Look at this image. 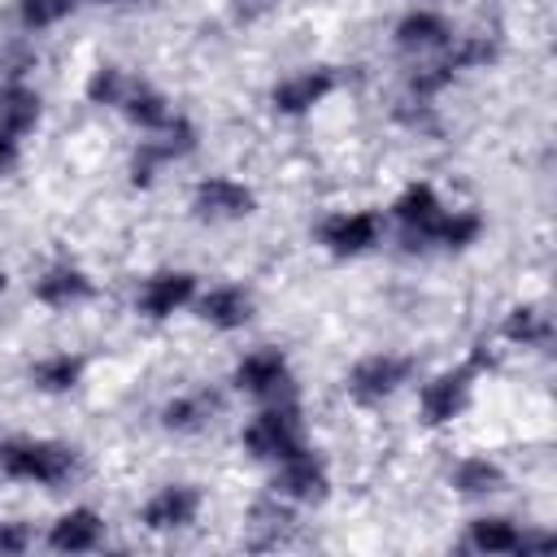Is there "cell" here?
I'll list each match as a JSON object with an SVG mask.
<instances>
[{"label":"cell","instance_id":"obj_1","mask_svg":"<svg viewBox=\"0 0 557 557\" xmlns=\"http://www.w3.org/2000/svg\"><path fill=\"white\" fill-rule=\"evenodd\" d=\"M78 470H83V453L70 440H57V435H9V440H0V479L4 483L57 492L70 479H78Z\"/></svg>","mask_w":557,"mask_h":557},{"label":"cell","instance_id":"obj_2","mask_svg":"<svg viewBox=\"0 0 557 557\" xmlns=\"http://www.w3.org/2000/svg\"><path fill=\"white\" fill-rule=\"evenodd\" d=\"M496 361H500V357H496V348H492V344H474L457 366L435 370V374L418 387V426H426V431L453 426V422L470 409L479 379H483V374H492V370H496Z\"/></svg>","mask_w":557,"mask_h":557},{"label":"cell","instance_id":"obj_3","mask_svg":"<svg viewBox=\"0 0 557 557\" xmlns=\"http://www.w3.org/2000/svg\"><path fill=\"white\" fill-rule=\"evenodd\" d=\"M239 448L252 461H261V466H278V461L305 453L309 448V426H305L300 405L292 396H278V400L257 405V413L239 431Z\"/></svg>","mask_w":557,"mask_h":557},{"label":"cell","instance_id":"obj_4","mask_svg":"<svg viewBox=\"0 0 557 557\" xmlns=\"http://www.w3.org/2000/svg\"><path fill=\"white\" fill-rule=\"evenodd\" d=\"M418 374V361L409 352H396V348H374V352H361L348 370H344V396L361 409H374L383 400H392L396 392H405Z\"/></svg>","mask_w":557,"mask_h":557},{"label":"cell","instance_id":"obj_5","mask_svg":"<svg viewBox=\"0 0 557 557\" xmlns=\"http://www.w3.org/2000/svg\"><path fill=\"white\" fill-rule=\"evenodd\" d=\"M387 235V218L379 209H331L313 226V244L335 261H357L374 252Z\"/></svg>","mask_w":557,"mask_h":557},{"label":"cell","instance_id":"obj_6","mask_svg":"<svg viewBox=\"0 0 557 557\" xmlns=\"http://www.w3.org/2000/svg\"><path fill=\"white\" fill-rule=\"evenodd\" d=\"M187 209H191L196 222H209V226L244 222V218L257 213V187L235 178V174H205V178L191 183Z\"/></svg>","mask_w":557,"mask_h":557},{"label":"cell","instance_id":"obj_7","mask_svg":"<svg viewBox=\"0 0 557 557\" xmlns=\"http://www.w3.org/2000/svg\"><path fill=\"white\" fill-rule=\"evenodd\" d=\"M231 387L257 405L292 396V357L274 344H257L231 366Z\"/></svg>","mask_w":557,"mask_h":557},{"label":"cell","instance_id":"obj_8","mask_svg":"<svg viewBox=\"0 0 557 557\" xmlns=\"http://www.w3.org/2000/svg\"><path fill=\"white\" fill-rule=\"evenodd\" d=\"M339 91V70L335 65H300L283 74L270 87V113L274 117H309L318 104H326Z\"/></svg>","mask_w":557,"mask_h":557},{"label":"cell","instance_id":"obj_9","mask_svg":"<svg viewBox=\"0 0 557 557\" xmlns=\"http://www.w3.org/2000/svg\"><path fill=\"white\" fill-rule=\"evenodd\" d=\"M200 292V274L187 270V265H161L152 274H144L139 292H135V313L144 322H170L174 313L191 309Z\"/></svg>","mask_w":557,"mask_h":557},{"label":"cell","instance_id":"obj_10","mask_svg":"<svg viewBox=\"0 0 557 557\" xmlns=\"http://www.w3.org/2000/svg\"><path fill=\"white\" fill-rule=\"evenodd\" d=\"M270 496L283 500L287 509H309V505H322L331 496V466L318 457V448L309 444L305 453L287 457L274 466V479H270Z\"/></svg>","mask_w":557,"mask_h":557},{"label":"cell","instance_id":"obj_11","mask_svg":"<svg viewBox=\"0 0 557 557\" xmlns=\"http://www.w3.org/2000/svg\"><path fill=\"white\" fill-rule=\"evenodd\" d=\"M96 278L91 270H83L78 261L61 257V261H48L35 278H30V300L39 309H52V313H70V309H83L96 300Z\"/></svg>","mask_w":557,"mask_h":557},{"label":"cell","instance_id":"obj_12","mask_svg":"<svg viewBox=\"0 0 557 557\" xmlns=\"http://www.w3.org/2000/svg\"><path fill=\"white\" fill-rule=\"evenodd\" d=\"M205 509V492L196 483H161L144 505H139V527L152 535H178L187 527L200 522Z\"/></svg>","mask_w":557,"mask_h":557},{"label":"cell","instance_id":"obj_13","mask_svg":"<svg viewBox=\"0 0 557 557\" xmlns=\"http://www.w3.org/2000/svg\"><path fill=\"white\" fill-rule=\"evenodd\" d=\"M444 213V196H440V187L431 183V178H413V183H405L396 196H392V205H387V222H396L400 226V235H405V248L409 252H418L422 244H426V231H431V222ZM426 252V248H422Z\"/></svg>","mask_w":557,"mask_h":557},{"label":"cell","instance_id":"obj_14","mask_svg":"<svg viewBox=\"0 0 557 557\" xmlns=\"http://www.w3.org/2000/svg\"><path fill=\"white\" fill-rule=\"evenodd\" d=\"M453 35H457V26H453L448 13L431 9V4H413V9H405V13L396 17V26H392V48L405 52V57H413V61H422V57L444 52V48L453 44Z\"/></svg>","mask_w":557,"mask_h":557},{"label":"cell","instance_id":"obj_15","mask_svg":"<svg viewBox=\"0 0 557 557\" xmlns=\"http://www.w3.org/2000/svg\"><path fill=\"white\" fill-rule=\"evenodd\" d=\"M191 313H196L200 326H209V331H218V335H235V331H244V326L252 322L257 296H252L244 283H209V287L196 292Z\"/></svg>","mask_w":557,"mask_h":557},{"label":"cell","instance_id":"obj_16","mask_svg":"<svg viewBox=\"0 0 557 557\" xmlns=\"http://www.w3.org/2000/svg\"><path fill=\"white\" fill-rule=\"evenodd\" d=\"M104 513L96 509V505H70V509H61L52 522H48V531H44V544L52 548V553H61V557H74V553H96L100 544H104Z\"/></svg>","mask_w":557,"mask_h":557},{"label":"cell","instance_id":"obj_17","mask_svg":"<svg viewBox=\"0 0 557 557\" xmlns=\"http://www.w3.org/2000/svg\"><path fill=\"white\" fill-rule=\"evenodd\" d=\"M83 374H87V357L74 348H52L26 366V383L39 396H70L83 383Z\"/></svg>","mask_w":557,"mask_h":557},{"label":"cell","instance_id":"obj_18","mask_svg":"<svg viewBox=\"0 0 557 557\" xmlns=\"http://www.w3.org/2000/svg\"><path fill=\"white\" fill-rule=\"evenodd\" d=\"M117 113L126 117V126H135L139 135H157V131H165L170 122H174V100L161 91V87H152V83H131L126 87V96H122V104H117Z\"/></svg>","mask_w":557,"mask_h":557},{"label":"cell","instance_id":"obj_19","mask_svg":"<svg viewBox=\"0 0 557 557\" xmlns=\"http://www.w3.org/2000/svg\"><path fill=\"white\" fill-rule=\"evenodd\" d=\"M44 122V96L26 78H4L0 83V131L13 139L35 135Z\"/></svg>","mask_w":557,"mask_h":557},{"label":"cell","instance_id":"obj_20","mask_svg":"<svg viewBox=\"0 0 557 557\" xmlns=\"http://www.w3.org/2000/svg\"><path fill=\"white\" fill-rule=\"evenodd\" d=\"M448 487L457 496H466V500H487V496L505 492V466L496 457H487V453H466V457L453 461Z\"/></svg>","mask_w":557,"mask_h":557},{"label":"cell","instance_id":"obj_21","mask_svg":"<svg viewBox=\"0 0 557 557\" xmlns=\"http://www.w3.org/2000/svg\"><path fill=\"white\" fill-rule=\"evenodd\" d=\"M483 231H487V222H483V213H479V209H470V205L448 209V205H444V213L431 222V231H426V244H422V248L466 252V248H474V244L483 239Z\"/></svg>","mask_w":557,"mask_h":557},{"label":"cell","instance_id":"obj_22","mask_svg":"<svg viewBox=\"0 0 557 557\" xmlns=\"http://www.w3.org/2000/svg\"><path fill=\"white\" fill-rule=\"evenodd\" d=\"M522 522L513 513H474L466 522V548L479 557H509L518 553Z\"/></svg>","mask_w":557,"mask_h":557},{"label":"cell","instance_id":"obj_23","mask_svg":"<svg viewBox=\"0 0 557 557\" xmlns=\"http://www.w3.org/2000/svg\"><path fill=\"white\" fill-rule=\"evenodd\" d=\"M213 413H218V400H213L209 392L191 387V392H174L170 400H161L157 422H161V431H170V435H196V431H205V426L213 422Z\"/></svg>","mask_w":557,"mask_h":557},{"label":"cell","instance_id":"obj_24","mask_svg":"<svg viewBox=\"0 0 557 557\" xmlns=\"http://www.w3.org/2000/svg\"><path fill=\"white\" fill-rule=\"evenodd\" d=\"M500 339L513 348H544L553 339V313L540 300H518L500 318Z\"/></svg>","mask_w":557,"mask_h":557},{"label":"cell","instance_id":"obj_25","mask_svg":"<svg viewBox=\"0 0 557 557\" xmlns=\"http://www.w3.org/2000/svg\"><path fill=\"white\" fill-rule=\"evenodd\" d=\"M453 74H466V70H487L496 57H500V39L487 35V30H474V35H453V44L440 52Z\"/></svg>","mask_w":557,"mask_h":557},{"label":"cell","instance_id":"obj_26","mask_svg":"<svg viewBox=\"0 0 557 557\" xmlns=\"http://www.w3.org/2000/svg\"><path fill=\"white\" fill-rule=\"evenodd\" d=\"M131 83H135V78H131L117 61H100V65H91V74H87V83H83V100L96 104V109H117Z\"/></svg>","mask_w":557,"mask_h":557},{"label":"cell","instance_id":"obj_27","mask_svg":"<svg viewBox=\"0 0 557 557\" xmlns=\"http://www.w3.org/2000/svg\"><path fill=\"white\" fill-rule=\"evenodd\" d=\"M78 9V0H13V17L26 35H44L57 30L61 22H70Z\"/></svg>","mask_w":557,"mask_h":557},{"label":"cell","instance_id":"obj_28","mask_svg":"<svg viewBox=\"0 0 557 557\" xmlns=\"http://www.w3.org/2000/svg\"><path fill=\"white\" fill-rule=\"evenodd\" d=\"M152 139H157V148L165 152V161H170V165L187 161V157L200 148V131H196V122H191V117H183V113H174V122H170L165 131H157Z\"/></svg>","mask_w":557,"mask_h":557},{"label":"cell","instance_id":"obj_29","mask_svg":"<svg viewBox=\"0 0 557 557\" xmlns=\"http://www.w3.org/2000/svg\"><path fill=\"white\" fill-rule=\"evenodd\" d=\"M165 152L157 148V139L148 135V139H139V148L131 152V161H126V178H131V187H139V191H148L161 174H165Z\"/></svg>","mask_w":557,"mask_h":557},{"label":"cell","instance_id":"obj_30","mask_svg":"<svg viewBox=\"0 0 557 557\" xmlns=\"http://www.w3.org/2000/svg\"><path fill=\"white\" fill-rule=\"evenodd\" d=\"M35 544V527L22 518H0V557H22Z\"/></svg>","mask_w":557,"mask_h":557},{"label":"cell","instance_id":"obj_31","mask_svg":"<svg viewBox=\"0 0 557 557\" xmlns=\"http://www.w3.org/2000/svg\"><path fill=\"white\" fill-rule=\"evenodd\" d=\"M278 4H283V0H226V13H231V22H239V26H257V22H265L270 13H278Z\"/></svg>","mask_w":557,"mask_h":557},{"label":"cell","instance_id":"obj_32","mask_svg":"<svg viewBox=\"0 0 557 557\" xmlns=\"http://www.w3.org/2000/svg\"><path fill=\"white\" fill-rule=\"evenodd\" d=\"M548 548H557V535H553V531H540V527H527V522H522V540H518V553H522V557H531V553H548Z\"/></svg>","mask_w":557,"mask_h":557},{"label":"cell","instance_id":"obj_33","mask_svg":"<svg viewBox=\"0 0 557 557\" xmlns=\"http://www.w3.org/2000/svg\"><path fill=\"white\" fill-rule=\"evenodd\" d=\"M17 161H22V139H13V135L0 131V174H9Z\"/></svg>","mask_w":557,"mask_h":557},{"label":"cell","instance_id":"obj_34","mask_svg":"<svg viewBox=\"0 0 557 557\" xmlns=\"http://www.w3.org/2000/svg\"><path fill=\"white\" fill-rule=\"evenodd\" d=\"M78 4H100L104 9V4H117V0H78Z\"/></svg>","mask_w":557,"mask_h":557},{"label":"cell","instance_id":"obj_35","mask_svg":"<svg viewBox=\"0 0 557 557\" xmlns=\"http://www.w3.org/2000/svg\"><path fill=\"white\" fill-rule=\"evenodd\" d=\"M4 292H9V274L0 270V296H4Z\"/></svg>","mask_w":557,"mask_h":557}]
</instances>
